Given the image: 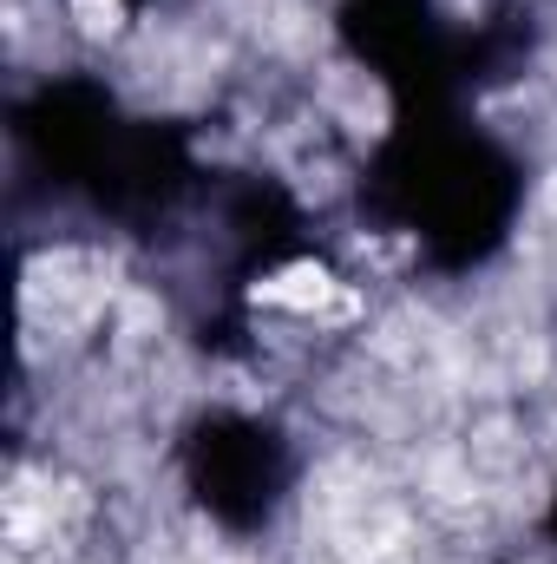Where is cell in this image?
Listing matches in <instances>:
<instances>
[{
    "mask_svg": "<svg viewBox=\"0 0 557 564\" xmlns=\"http://www.w3.org/2000/svg\"><path fill=\"white\" fill-rule=\"evenodd\" d=\"M263 302H276V308H321L328 295H335V276L328 270H315V263H295V270H282L256 289Z\"/></svg>",
    "mask_w": 557,
    "mask_h": 564,
    "instance_id": "cell-1",
    "label": "cell"
},
{
    "mask_svg": "<svg viewBox=\"0 0 557 564\" xmlns=\"http://www.w3.org/2000/svg\"><path fill=\"white\" fill-rule=\"evenodd\" d=\"M73 20L86 33H112L119 26V0H73Z\"/></svg>",
    "mask_w": 557,
    "mask_h": 564,
    "instance_id": "cell-2",
    "label": "cell"
}]
</instances>
